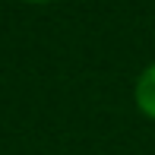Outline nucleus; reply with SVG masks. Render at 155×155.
<instances>
[{
	"instance_id": "obj_1",
	"label": "nucleus",
	"mask_w": 155,
	"mask_h": 155,
	"mask_svg": "<svg viewBox=\"0 0 155 155\" xmlns=\"http://www.w3.org/2000/svg\"><path fill=\"white\" fill-rule=\"evenodd\" d=\"M136 104L149 117H155V63H149L136 79Z\"/></svg>"
},
{
	"instance_id": "obj_2",
	"label": "nucleus",
	"mask_w": 155,
	"mask_h": 155,
	"mask_svg": "<svg viewBox=\"0 0 155 155\" xmlns=\"http://www.w3.org/2000/svg\"><path fill=\"white\" fill-rule=\"evenodd\" d=\"M32 3H41V0H32Z\"/></svg>"
}]
</instances>
